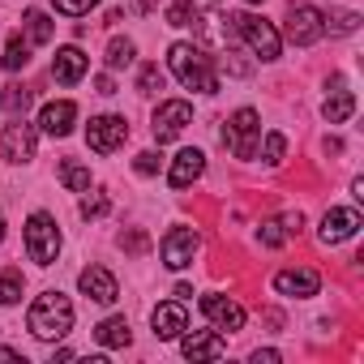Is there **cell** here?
Segmentation results:
<instances>
[{"instance_id":"cell-26","label":"cell","mask_w":364,"mask_h":364,"mask_svg":"<svg viewBox=\"0 0 364 364\" xmlns=\"http://www.w3.org/2000/svg\"><path fill=\"white\" fill-rule=\"evenodd\" d=\"M0 107H5L9 116H22L31 107V86H5V95H0Z\"/></svg>"},{"instance_id":"cell-16","label":"cell","mask_w":364,"mask_h":364,"mask_svg":"<svg viewBox=\"0 0 364 364\" xmlns=\"http://www.w3.org/2000/svg\"><path fill=\"white\" fill-rule=\"evenodd\" d=\"M300 228H304V219H300V210H296V215H274V219H266V223L257 228V236H262L266 249H279V245H287L291 236H300Z\"/></svg>"},{"instance_id":"cell-8","label":"cell","mask_w":364,"mask_h":364,"mask_svg":"<svg viewBox=\"0 0 364 364\" xmlns=\"http://www.w3.org/2000/svg\"><path fill=\"white\" fill-rule=\"evenodd\" d=\"M124 137H129L124 116H95L90 129H86V141H90L95 154H116V150L124 146Z\"/></svg>"},{"instance_id":"cell-40","label":"cell","mask_w":364,"mask_h":364,"mask_svg":"<svg viewBox=\"0 0 364 364\" xmlns=\"http://www.w3.org/2000/svg\"><path fill=\"white\" fill-rule=\"evenodd\" d=\"M0 360H22V351H9V347H0Z\"/></svg>"},{"instance_id":"cell-1","label":"cell","mask_w":364,"mask_h":364,"mask_svg":"<svg viewBox=\"0 0 364 364\" xmlns=\"http://www.w3.org/2000/svg\"><path fill=\"white\" fill-rule=\"evenodd\" d=\"M167 65H171V73L185 82L189 90H202V95H215L219 90V77L210 69V56L202 48H193V43H171Z\"/></svg>"},{"instance_id":"cell-10","label":"cell","mask_w":364,"mask_h":364,"mask_svg":"<svg viewBox=\"0 0 364 364\" xmlns=\"http://www.w3.org/2000/svg\"><path fill=\"white\" fill-rule=\"evenodd\" d=\"M193 257H198V232L171 228L163 236V266L167 270H185V266H193Z\"/></svg>"},{"instance_id":"cell-30","label":"cell","mask_w":364,"mask_h":364,"mask_svg":"<svg viewBox=\"0 0 364 364\" xmlns=\"http://www.w3.org/2000/svg\"><path fill=\"white\" fill-rule=\"evenodd\" d=\"M22 300V279L18 274H0V304H18Z\"/></svg>"},{"instance_id":"cell-32","label":"cell","mask_w":364,"mask_h":364,"mask_svg":"<svg viewBox=\"0 0 364 364\" xmlns=\"http://www.w3.org/2000/svg\"><path fill=\"white\" fill-rule=\"evenodd\" d=\"M56 5V14H69V18H82V14H90L99 0H52Z\"/></svg>"},{"instance_id":"cell-31","label":"cell","mask_w":364,"mask_h":364,"mask_svg":"<svg viewBox=\"0 0 364 364\" xmlns=\"http://www.w3.org/2000/svg\"><path fill=\"white\" fill-rule=\"evenodd\" d=\"M283 154H287V137H283V133H270V137H266V163L279 167Z\"/></svg>"},{"instance_id":"cell-5","label":"cell","mask_w":364,"mask_h":364,"mask_svg":"<svg viewBox=\"0 0 364 364\" xmlns=\"http://www.w3.org/2000/svg\"><path fill=\"white\" fill-rule=\"evenodd\" d=\"M232 26H236V35L253 48V56H262V60H279V31L270 26V22H262V18H253V14H240V18H228Z\"/></svg>"},{"instance_id":"cell-23","label":"cell","mask_w":364,"mask_h":364,"mask_svg":"<svg viewBox=\"0 0 364 364\" xmlns=\"http://www.w3.org/2000/svg\"><path fill=\"white\" fill-rule=\"evenodd\" d=\"M60 180H65V189L86 193V189H90V167H82L77 159H65V163H60Z\"/></svg>"},{"instance_id":"cell-35","label":"cell","mask_w":364,"mask_h":364,"mask_svg":"<svg viewBox=\"0 0 364 364\" xmlns=\"http://www.w3.org/2000/svg\"><path fill=\"white\" fill-rule=\"evenodd\" d=\"M133 167H137L141 176H154V171H159V154H154V150H141V154L133 159Z\"/></svg>"},{"instance_id":"cell-4","label":"cell","mask_w":364,"mask_h":364,"mask_svg":"<svg viewBox=\"0 0 364 364\" xmlns=\"http://www.w3.org/2000/svg\"><path fill=\"white\" fill-rule=\"evenodd\" d=\"M26 253H31V262H39V266H52L56 262V253H60V232H56V219L52 215H31V223H26Z\"/></svg>"},{"instance_id":"cell-11","label":"cell","mask_w":364,"mask_h":364,"mask_svg":"<svg viewBox=\"0 0 364 364\" xmlns=\"http://www.w3.org/2000/svg\"><path fill=\"white\" fill-rule=\"evenodd\" d=\"M77 287H82L95 304H112V300L120 296V287H116L112 270H103V266H86V270L77 274Z\"/></svg>"},{"instance_id":"cell-12","label":"cell","mask_w":364,"mask_h":364,"mask_svg":"<svg viewBox=\"0 0 364 364\" xmlns=\"http://www.w3.org/2000/svg\"><path fill=\"white\" fill-rule=\"evenodd\" d=\"M317 287H321L317 270H279L274 274V291L291 296V300H309V296H317Z\"/></svg>"},{"instance_id":"cell-3","label":"cell","mask_w":364,"mask_h":364,"mask_svg":"<svg viewBox=\"0 0 364 364\" xmlns=\"http://www.w3.org/2000/svg\"><path fill=\"white\" fill-rule=\"evenodd\" d=\"M257 137H262V116L253 107H240L228 120V129H223V141H228V150L236 159H253L257 154Z\"/></svg>"},{"instance_id":"cell-42","label":"cell","mask_w":364,"mask_h":364,"mask_svg":"<svg viewBox=\"0 0 364 364\" xmlns=\"http://www.w3.org/2000/svg\"><path fill=\"white\" fill-rule=\"evenodd\" d=\"M245 5H262V0H245Z\"/></svg>"},{"instance_id":"cell-17","label":"cell","mask_w":364,"mask_h":364,"mask_svg":"<svg viewBox=\"0 0 364 364\" xmlns=\"http://www.w3.org/2000/svg\"><path fill=\"white\" fill-rule=\"evenodd\" d=\"M202 171H206V154L202 150H180L176 163H171V171H167V185L171 189H185V185H193Z\"/></svg>"},{"instance_id":"cell-15","label":"cell","mask_w":364,"mask_h":364,"mask_svg":"<svg viewBox=\"0 0 364 364\" xmlns=\"http://www.w3.org/2000/svg\"><path fill=\"white\" fill-rule=\"evenodd\" d=\"M86 69H90V60H86V52H82V48H60V52H56V60H52V77H56L60 86L82 82V77H86Z\"/></svg>"},{"instance_id":"cell-13","label":"cell","mask_w":364,"mask_h":364,"mask_svg":"<svg viewBox=\"0 0 364 364\" xmlns=\"http://www.w3.org/2000/svg\"><path fill=\"white\" fill-rule=\"evenodd\" d=\"M360 232V215L355 210H326V219H321V245H343V240H351Z\"/></svg>"},{"instance_id":"cell-7","label":"cell","mask_w":364,"mask_h":364,"mask_svg":"<svg viewBox=\"0 0 364 364\" xmlns=\"http://www.w3.org/2000/svg\"><path fill=\"white\" fill-rule=\"evenodd\" d=\"M193 124V107L185 103V99H167V103H159V112H154V141L163 146V141H171V137H180Z\"/></svg>"},{"instance_id":"cell-22","label":"cell","mask_w":364,"mask_h":364,"mask_svg":"<svg viewBox=\"0 0 364 364\" xmlns=\"http://www.w3.org/2000/svg\"><path fill=\"white\" fill-rule=\"evenodd\" d=\"M95 338L103 343V347H129V321L124 317H107V321H99L95 326Z\"/></svg>"},{"instance_id":"cell-24","label":"cell","mask_w":364,"mask_h":364,"mask_svg":"<svg viewBox=\"0 0 364 364\" xmlns=\"http://www.w3.org/2000/svg\"><path fill=\"white\" fill-rule=\"evenodd\" d=\"M26 35H31V43H48L52 35H56V26H52V18L43 14V9H26Z\"/></svg>"},{"instance_id":"cell-20","label":"cell","mask_w":364,"mask_h":364,"mask_svg":"<svg viewBox=\"0 0 364 364\" xmlns=\"http://www.w3.org/2000/svg\"><path fill=\"white\" fill-rule=\"evenodd\" d=\"M180 351H185L189 360H219L228 351V343L219 334H210V330H198V334H189L185 343H180Z\"/></svg>"},{"instance_id":"cell-27","label":"cell","mask_w":364,"mask_h":364,"mask_svg":"<svg viewBox=\"0 0 364 364\" xmlns=\"http://www.w3.org/2000/svg\"><path fill=\"white\" fill-rule=\"evenodd\" d=\"M26 60H31V48L14 35V39L5 43V56H0V65H5L9 73H18V69H26Z\"/></svg>"},{"instance_id":"cell-38","label":"cell","mask_w":364,"mask_h":364,"mask_svg":"<svg viewBox=\"0 0 364 364\" xmlns=\"http://www.w3.org/2000/svg\"><path fill=\"white\" fill-rule=\"evenodd\" d=\"M159 5V0H133V14H150Z\"/></svg>"},{"instance_id":"cell-2","label":"cell","mask_w":364,"mask_h":364,"mask_svg":"<svg viewBox=\"0 0 364 364\" xmlns=\"http://www.w3.org/2000/svg\"><path fill=\"white\" fill-rule=\"evenodd\" d=\"M26 326H31L35 338H65V334L73 330V304H69V296H60V291H43V296L31 304Z\"/></svg>"},{"instance_id":"cell-34","label":"cell","mask_w":364,"mask_h":364,"mask_svg":"<svg viewBox=\"0 0 364 364\" xmlns=\"http://www.w3.org/2000/svg\"><path fill=\"white\" fill-rule=\"evenodd\" d=\"M355 26H360L355 14H334V18H330V31H334V35H351Z\"/></svg>"},{"instance_id":"cell-36","label":"cell","mask_w":364,"mask_h":364,"mask_svg":"<svg viewBox=\"0 0 364 364\" xmlns=\"http://www.w3.org/2000/svg\"><path fill=\"white\" fill-rule=\"evenodd\" d=\"M124 249H129L133 257H137V253H146V232H129V236H124Z\"/></svg>"},{"instance_id":"cell-37","label":"cell","mask_w":364,"mask_h":364,"mask_svg":"<svg viewBox=\"0 0 364 364\" xmlns=\"http://www.w3.org/2000/svg\"><path fill=\"white\" fill-rule=\"evenodd\" d=\"M95 90H99V95H116V82L103 73V77H95Z\"/></svg>"},{"instance_id":"cell-39","label":"cell","mask_w":364,"mask_h":364,"mask_svg":"<svg viewBox=\"0 0 364 364\" xmlns=\"http://www.w3.org/2000/svg\"><path fill=\"white\" fill-rule=\"evenodd\" d=\"M253 360H257V364H274V360H279V351H257Z\"/></svg>"},{"instance_id":"cell-28","label":"cell","mask_w":364,"mask_h":364,"mask_svg":"<svg viewBox=\"0 0 364 364\" xmlns=\"http://www.w3.org/2000/svg\"><path fill=\"white\" fill-rule=\"evenodd\" d=\"M137 90H141V95H159V90H163V73H159V65H141V73H137Z\"/></svg>"},{"instance_id":"cell-21","label":"cell","mask_w":364,"mask_h":364,"mask_svg":"<svg viewBox=\"0 0 364 364\" xmlns=\"http://www.w3.org/2000/svg\"><path fill=\"white\" fill-rule=\"evenodd\" d=\"M351 112H355V95H351L343 82H334V95L321 103V116H326L330 124H343V120H351Z\"/></svg>"},{"instance_id":"cell-25","label":"cell","mask_w":364,"mask_h":364,"mask_svg":"<svg viewBox=\"0 0 364 364\" xmlns=\"http://www.w3.org/2000/svg\"><path fill=\"white\" fill-rule=\"evenodd\" d=\"M133 52H137L133 39H120V35H116V39L107 43V56H103V60H107V69H129V65H133Z\"/></svg>"},{"instance_id":"cell-14","label":"cell","mask_w":364,"mask_h":364,"mask_svg":"<svg viewBox=\"0 0 364 364\" xmlns=\"http://www.w3.org/2000/svg\"><path fill=\"white\" fill-rule=\"evenodd\" d=\"M202 313L219 326V330H245V309L228 296H202Z\"/></svg>"},{"instance_id":"cell-33","label":"cell","mask_w":364,"mask_h":364,"mask_svg":"<svg viewBox=\"0 0 364 364\" xmlns=\"http://www.w3.org/2000/svg\"><path fill=\"white\" fill-rule=\"evenodd\" d=\"M103 215H107V198H103V193L82 198V219H103Z\"/></svg>"},{"instance_id":"cell-18","label":"cell","mask_w":364,"mask_h":364,"mask_svg":"<svg viewBox=\"0 0 364 364\" xmlns=\"http://www.w3.org/2000/svg\"><path fill=\"white\" fill-rule=\"evenodd\" d=\"M73 116H77V107H73L69 99H60V103H48V107L39 112V129H43L48 137H69V129H73Z\"/></svg>"},{"instance_id":"cell-6","label":"cell","mask_w":364,"mask_h":364,"mask_svg":"<svg viewBox=\"0 0 364 364\" xmlns=\"http://www.w3.org/2000/svg\"><path fill=\"white\" fill-rule=\"evenodd\" d=\"M321 35H326V14L321 9H313V5H291L287 9V39L296 48H309Z\"/></svg>"},{"instance_id":"cell-9","label":"cell","mask_w":364,"mask_h":364,"mask_svg":"<svg viewBox=\"0 0 364 364\" xmlns=\"http://www.w3.org/2000/svg\"><path fill=\"white\" fill-rule=\"evenodd\" d=\"M0 159H5V163H31L35 159V124H26L22 116L14 124H5V137H0Z\"/></svg>"},{"instance_id":"cell-19","label":"cell","mask_w":364,"mask_h":364,"mask_svg":"<svg viewBox=\"0 0 364 364\" xmlns=\"http://www.w3.org/2000/svg\"><path fill=\"white\" fill-rule=\"evenodd\" d=\"M150 321H154V334L159 338H180V330H185V304L180 300H171V304H159L154 313H150Z\"/></svg>"},{"instance_id":"cell-29","label":"cell","mask_w":364,"mask_h":364,"mask_svg":"<svg viewBox=\"0 0 364 364\" xmlns=\"http://www.w3.org/2000/svg\"><path fill=\"white\" fill-rule=\"evenodd\" d=\"M198 22V9L189 5V0H180V5L167 9V26H193Z\"/></svg>"},{"instance_id":"cell-41","label":"cell","mask_w":364,"mask_h":364,"mask_svg":"<svg viewBox=\"0 0 364 364\" xmlns=\"http://www.w3.org/2000/svg\"><path fill=\"white\" fill-rule=\"evenodd\" d=\"M0 240H5V219H0Z\"/></svg>"}]
</instances>
